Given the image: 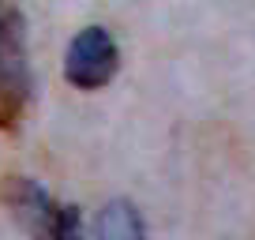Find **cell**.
I'll return each mask as SVG.
<instances>
[{"instance_id": "cell-1", "label": "cell", "mask_w": 255, "mask_h": 240, "mask_svg": "<svg viewBox=\"0 0 255 240\" xmlns=\"http://www.w3.org/2000/svg\"><path fill=\"white\" fill-rule=\"evenodd\" d=\"M30 56L23 15L11 0H0V131H15L30 102Z\"/></svg>"}, {"instance_id": "cell-2", "label": "cell", "mask_w": 255, "mask_h": 240, "mask_svg": "<svg viewBox=\"0 0 255 240\" xmlns=\"http://www.w3.org/2000/svg\"><path fill=\"white\" fill-rule=\"evenodd\" d=\"M4 203L11 207L15 222L30 233V240H79L83 237L79 210L68 207V203H56L30 176H8L4 180Z\"/></svg>"}, {"instance_id": "cell-3", "label": "cell", "mask_w": 255, "mask_h": 240, "mask_svg": "<svg viewBox=\"0 0 255 240\" xmlns=\"http://www.w3.org/2000/svg\"><path fill=\"white\" fill-rule=\"evenodd\" d=\"M120 49L105 26H87L72 38L68 45V60H64V75L79 90H102L105 83L117 75Z\"/></svg>"}, {"instance_id": "cell-4", "label": "cell", "mask_w": 255, "mask_h": 240, "mask_svg": "<svg viewBox=\"0 0 255 240\" xmlns=\"http://www.w3.org/2000/svg\"><path fill=\"white\" fill-rule=\"evenodd\" d=\"M94 240H146V229H143V218L131 203L117 199L98 214V225H94Z\"/></svg>"}]
</instances>
